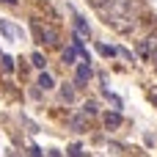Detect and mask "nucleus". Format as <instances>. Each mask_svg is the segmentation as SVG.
<instances>
[{
  "label": "nucleus",
  "mask_w": 157,
  "mask_h": 157,
  "mask_svg": "<svg viewBox=\"0 0 157 157\" xmlns=\"http://www.w3.org/2000/svg\"><path fill=\"white\" fill-rule=\"evenodd\" d=\"M33 33H36V41H41L47 47H58V30L52 25H41L39 19H33Z\"/></svg>",
  "instance_id": "f257e3e1"
},
{
  "label": "nucleus",
  "mask_w": 157,
  "mask_h": 157,
  "mask_svg": "<svg viewBox=\"0 0 157 157\" xmlns=\"http://www.w3.org/2000/svg\"><path fill=\"white\" fill-rule=\"evenodd\" d=\"M94 77V69L88 66V61H83V63H77V86H83V83H88Z\"/></svg>",
  "instance_id": "f03ea898"
},
{
  "label": "nucleus",
  "mask_w": 157,
  "mask_h": 157,
  "mask_svg": "<svg viewBox=\"0 0 157 157\" xmlns=\"http://www.w3.org/2000/svg\"><path fill=\"white\" fill-rule=\"evenodd\" d=\"M121 121H124V119H121V113H116V110H113V113H105V127H108V130L121 127Z\"/></svg>",
  "instance_id": "7ed1b4c3"
},
{
  "label": "nucleus",
  "mask_w": 157,
  "mask_h": 157,
  "mask_svg": "<svg viewBox=\"0 0 157 157\" xmlns=\"http://www.w3.org/2000/svg\"><path fill=\"white\" fill-rule=\"evenodd\" d=\"M69 124L75 127V132H86V130H88V124H86V119H83V116H72V119H69Z\"/></svg>",
  "instance_id": "20e7f679"
},
{
  "label": "nucleus",
  "mask_w": 157,
  "mask_h": 157,
  "mask_svg": "<svg viewBox=\"0 0 157 157\" xmlns=\"http://www.w3.org/2000/svg\"><path fill=\"white\" fill-rule=\"evenodd\" d=\"M39 88H44V91H50V88H52V77H50L47 72H41V75H39Z\"/></svg>",
  "instance_id": "39448f33"
},
{
  "label": "nucleus",
  "mask_w": 157,
  "mask_h": 157,
  "mask_svg": "<svg viewBox=\"0 0 157 157\" xmlns=\"http://www.w3.org/2000/svg\"><path fill=\"white\" fill-rule=\"evenodd\" d=\"M75 25H77V33H80V36H88V25H86L83 17H75Z\"/></svg>",
  "instance_id": "423d86ee"
},
{
  "label": "nucleus",
  "mask_w": 157,
  "mask_h": 157,
  "mask_svg": "<svg viewBox=\"0 0 157 157\" xmlns=\"http://www.w3.org/2000/svg\"><path fill=\"white\" fill-rule=\"evenodd\" d=\"M61 97H63L66 102H72V99H75V88H72V86H63V88H61Z\"/></svg>",
  "instance_id": "0eeeda50"
},
{
  "label": "nucleus",
  "mask_w": 157,
  "mask_h": 157,
  "mask_svg": "<svg viewBox=\"0 0 157 157\" xmlns=\"http://www.w3.org/2000/svg\"><path fill=\"white\" fill-rule=\"evenodd\" d=\"M83 113H86V116H94V113H97V102H94V99H88V102L83 105Z\"/></svg>",
  "instance_id": "6e6552de"
},
{
  "label": "nucleus",
  "mask_w": 157,
  "mask_h": 157,
  "mask_svg": "<svg viewBox=\"0 0 157 157\" xmlns=\"http://www.w3.org/2000/svg\"><path fill=\"white\" fill-rule=\"evenodd\" d=\"M30 61H33V66H39V69H44V63H47V61H44L39 52H33V58H30Z\"/></svg>",
  "instance_id": "1a4fd4ad"
},
{
  "label": "nucleus",
  "mask_w": 157,
  "mask_h": 157,
  "mask_svg": "<svg viewBox=\"0 0 157 157\" xmlns=\"http://www.w3.org/2000/svg\"><path fill=\"white\" fill-rule=\"evenodd\" d=\"M66 155H69V157H83V149H80V146H69Z\"/></svg>",
  "instance_id": "9d476101"
},
{
  "label": "nucleus",
  "mask_w": 157,
  "mask_h": 157,
  "mask_svg": "<svg viewBox=\"0 0 157 157\" xmlns=\"http://www.w3.org/2000/svg\"><path fill=\"white\" fill-rule=\"evenodd\" d=\"M99 52H102V55H116V50L108 47V44H99Z\"/></svg>",
  "instance_id": "9b49d317"
},
{
  "label": "nucleus",
  "mask_w": 157,
  "mask_h": 157,
  "mask_svg": "<svg viewBox=\"0 0 157 157\" xmlns=\"http://www.w3.org/2000/svg\"><path fill=\"white\" fill-rule=\"evenodd\" d=\"M63 61H66V63H75V50H66V52H63Z\"/></svg>",
  "instance_id": "f8f14e48"
},
{
  "label": "nucleus",
  "mask_w": 157,
  "mask_h": 157,
  "mask_svg": "<svg viewBox=\"0 0 157 157\" xmlns=\"http://www.w3.org/2000/svg\"><path fill=\"white\" fill-rule=\"evenodd\" d=\"M3 69H6V72H11V69H14V63H11V58H8V55H3Z\"/></svg>",
  "instance_id": "ddd939ff"
},
{
  "label": "nucleus",
  "mask_w": 157,
  "mask_h": 157,
  "mask_svg": "<svg viewBox=\"0 0 157 157\" xmlns=\"http://www.w3.org/2000/svg\"><path fill=\"white\" fill-rule=\"evenodd\" d=\"M149 99H152V102H155V105H157V94H149Z\"/></svg>",
  "instance_id": "4468645a"
},
{
  "label": "nucleus",
  "mask_w": 157,
  "mask_h": 157,
  "mask_svg": "<svg viewBox=\"0 0 157 157\" xmlns=\"http://www.w3.org/2000/svg\"><path fill=\"white\" fill-rule=\"evenodd\" d=\"M3 3H17V0H3Z\"/></svg>",
  "instance_id": "2eb2a0df"
}]
</instances>
